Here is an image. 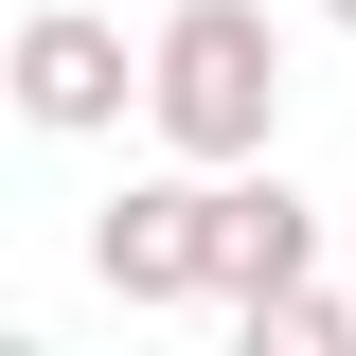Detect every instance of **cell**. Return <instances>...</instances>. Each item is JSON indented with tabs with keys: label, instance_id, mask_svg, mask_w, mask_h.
<instances>
[{
	"label": "cell",
	"instance_id": "obj_3",
	"mask_svg": "<svg viewBox=\"0 0 356 356\" xmlns=\"http://www.w3.org/2000/svg\"><path fill=\"white\" fill-rule=\"evenodd\" d=\"M89 285H107V303H214V178L196 161H161V178H125V196H107V214H89Z\"/></svg>",
	"mask_w": 356,
	"mask_h": 356
},
{
	"label": "cell",
	"instance_id": "obj_1",
	"mask_svg": "<svg viewBox=\"0 0 356 356\" xmlns=\"http://www.w3.org/2000/svg\"><path fill=\"white\" fill-rule=\"evenodd\" d=\"M161 161H267V125H285V18L267 0H178L161 36H143V107H125Z\"/></svg>",
	"mask_w": 356,
	"mask_h": 356
},
{
	"label": "cell",
	"instance_id": "obj_5",
	"mask_svg": "<svg viewBox=\"0 0 356 356\" xmlns=\"http://www.w3.org/2000/svg\"><path fill=\"white\" fill-rule=\"evenodd\" d=\"M321 18H339V36H356V0H321Z\"/></svg>",
	"mask_w": 356,
	"mask_h": 356
},
{
	"label": "cell",
	"instance_id": "obj_4",
	"mask_svg": "<svg viewBox=\"0 0 356 356\" xmlns=\"http://www.w3.org/2000/svg\"><path fill=\"white\" fill-rule=\"evenodd\" d=\"M232 339H250V356H356V303L321 285V267H285V285L232 303Z\"/></svg>",
	"mask_w": 356,
	"mask_h": 356
},
{
	"label": "cell",
	"instance_id": "obj_2",
	"mask_svg": "<svg viewBox=\"0 0 356 356\" xmlns=\"http://www.w3.org/2000/svg\"><path fill=\"white\" fill-rule=\"evenodd\" d=\"M0 107H18L36 143H107L143 107V36L107 18V0H36V18L0 36Z\"/></svg>",
	"mask_w": 356,
	"mask_h": 356
},
{
	"label": "cell",
	"instance_id": "obj_6",
	"mask_svg": "<svg viewBox=\"0 0 356 356\" xmlns=\"http://www.w3.org/2000/svg\"><path fill=\"white\" fill-rule=\"evenodd\" d=\"M339 303H356V267H339Z\"/></svg>",
	"mask_w": 356,
	"mask_h": 356
}]
</instances>
